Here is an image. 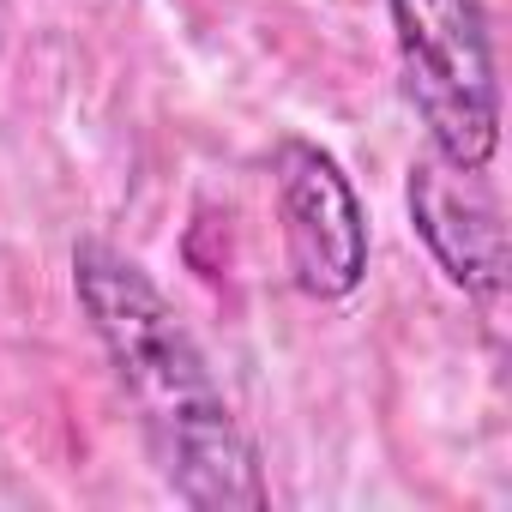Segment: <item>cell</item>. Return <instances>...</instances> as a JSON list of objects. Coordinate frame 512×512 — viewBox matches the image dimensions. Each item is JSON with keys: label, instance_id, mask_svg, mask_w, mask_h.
I'll return each instance as SVG.
<instances>
[{"label": "cell", "instance_id": "obj_1", "mask_svg": "<svg viewBox=\"0 0 512 512\" xmlns=\"http://www.w3.org/2000/svg\"><path fill=\"white\" fill-rule=\"evenodd\" d=\"M73 290L139 410L163 482L199 512H260V452L163 290L103 241L73 253Z\"/></svg>", "mask_w": 512, "mask_h": 512}, {"label": "cell", "instance_id": "obj_2", "mask_svg": "<svg viewBox=\"0 0 512 512\" xmlns=\"http://www.w3.org/2000/svg\"><path fill=\"white\" fill-rule=\"evenodd\" d=\"M392 37L428 145L458 169H488L500 145V85L482 0H392Z\"/></svg>", "mask_w": 512, "mask_h": 512}, {"label": "cell", "instance_id": "obj_3", "mask_svg": "<svg viewBox=\"0 0 512 512\" xmlns=\"http://www.w3.org/2000/svg\"><path fill=\"white\" fill-rule=\"evenodd\" d=\"M290 278L314 302H344L368 272V217L332 151L314 139H284L272 151Z\"/></svg>", "mask_w": 512, "mask_h": 512}, {"label": "cell", "instance_id": "obj_4", "mask_svg": "<svg viewBox=\"0 0 512 512\" xmlns=\"http://www.w3.org/2000/svg\"><path fill=\"white\" fill-rule=\"evenodd\" d=\"M482 175L488 169H458L440 151L410 163V223L464 296H494L506 278V223Z\"/></svg>", "mask_w": 512, "mask_h": 512}]
</instances>
